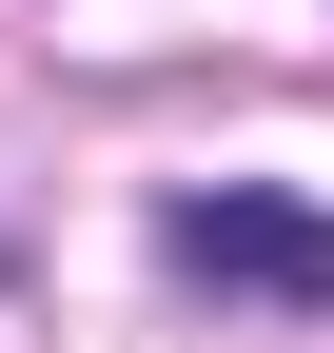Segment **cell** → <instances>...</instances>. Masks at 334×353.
I'll use <instances>...</instances> for the list:
<instances>
[{"mask_svg":"<svg viewBox=\"0 0 334 353\" xmlns=\"http://www.w3.org/2000/svg\"><path fill=\"white\" fill-rule=\"evenodd\" d=\"M157 255H177L197 294H275V314H334V216H315V196H256V176L177 196V216H157Z\"/></svg>","mask_w":334,"mask_h":353,"instance_id":"cell-1","label":"cell"}]
</instances>
